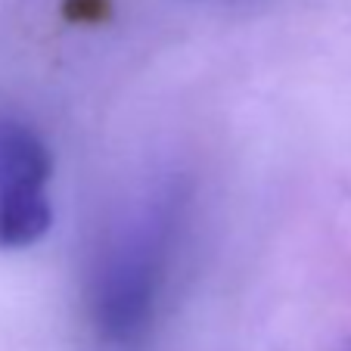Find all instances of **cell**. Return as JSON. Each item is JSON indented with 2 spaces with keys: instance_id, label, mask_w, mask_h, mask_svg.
Instances as JSON below:
<instances>
[{
  "instance_id": "7a4b0ae2",
  "label": "cell",
  "mask_w": 351,
  "mask_h": 351,
  "mask_svg": "<svg viewBox=\"0 0 351 351\" xmlns=\"http://www.w3.org/2000/svg\"><path fill=\"white\" fill-rule=\"evenodd\" d=\"M53 156L32 125L0 115V249H32L53 224Z\"/></svg>"
},
{
  "instance_id": "3957f363",
  "label": "cell",
  "mask_w": 351,
  "mask_h": 351,
  "mask_svg": "<svg viewBox=\"0 0 351 351\" xmlns=\"http://www.w3.org/2000/svg\"><path fill=\"white\" fill-rule=\"evenodd\" d=\"M342 351H351V342H348V345H345V348H342Z\"/></svg>"
},
{
  "instance_id": "6da1fadb",
  "label": "cell",
  "mask_w": 351,
  "mask_h": 351,
  "mask_svg": "<svg viewBox=\"0 0 351 351\" xmlns=\"http://www.w3.org/2000/svg\"><path fill=\"white\" fill-rule=\"evenodd\" d=\"M180 202L174 184L149 186L106 227L87 283V308L99 339L125 345L149 330L174 258Z\"/></svg>"
}]
</instances>
